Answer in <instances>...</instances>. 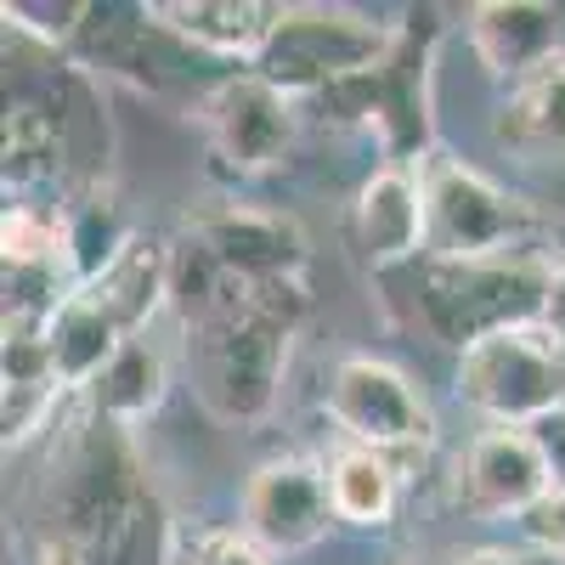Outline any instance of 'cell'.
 <instances>
[{"instance_id":"obj_1","label":"cell","mask_w":565,"mask_h":565,"mask_svg":"<svg viewBox=\"0 0 565 565\" xmlns=\"http://www.w3.org/2000/svg\"><path fill=\"white\" fill-rule=\"evenodd\" d=\"M40 565H159L153 492L130 430L97 407L57 424V452L40 481Z\"/></svg>"},{"instance_id":"obj_2","label":"cell","mask_w":565,"mask_h":565,"mask_svg":"<svg viewBox=\"0 0 565 565\" xmlns=\"http://www.w3.org/2000/svg\"><path fill=\"white\" fill-rule=\"evenodd\" d=\"M554 249H526V255H481V260H436L418 255L413 266L385 271V306L413 334L452 345L458 356L514 322H537L554 282H559Z\"/></svg>"},{"instance_id":"obj_3","label":"cell","mask_w":565,"mask_h":565,"mask_svg":"<svg viewBox=\"0 0 565 565\" xmlns=\"http://www.w3.org/2000/svg\"><path fill=\"white\" fill-rule=\"evenodd\" d=\"M306 317V282H232L226 300L186 322V362L210 413L260 424L277 407L289 340Z\"/></svg>"},{"instance_id":"obj_4","label":"cell","mask_w":565,"mask_h":565,"mask_svg":"<svg viewBox=\"0 0 565 565\" xmlns=\"http://www.w3.org/2000/svg\"><path fill=\"white\" fill-rule=\"evenodd\" d=\"M424 175V210H430V238L424 255L436 260H481V255H526V249H554L548 244V215L463 164L452 153H430L418 164Z\"/></svg>"},{"instance_id":"obj_5","label":"cell","mask_w":565,"mask_h":565,"mask_svg":"<svg viewBox=\"0 0 565 565\" xmlns=\"http://www.w3.org/2000/svg\"><path fill=\"white\" fill-rule=\"evenodd\" d=\"M452 391L492 430H537L543 418L565 413V345L543 317L498 328L458 356Z\"/></svg>"},{"instance_id":"obj_6","label":"cell","mask_w":565,"mask_h":565,"mask_svg":"<svg viewBox=\"0 0 565 565\" xmlns=\"http://www.w3.org/2000/svg\"><path fill=\"white\" fill-rule=\"evenodd\" d=\"M430 45H436L430 12H413L396 29V45L380 68L328 85L311 103L322 108V119L373 125L385 136L391 164H424L436 153L430 148Z\"/></svg>"},{"instance_id":"obj_7","label":"cell","mask_w":565,"mask_h":565,"mask_svg":"<svg viewBox=\"0 0 565 565\" xmlns=\"http://www.w3.org/2000/svg\"><path fill=\"white\" fill-rule=\"evenodd\" d=\"M396 29L402 23H380L362 7H322V0H306V7L277 12L266 52L249 68L300 103V97H317V90L340 85L351 74L380 68L396 45Z\"/></svg>"},{"instance_id":"obj_8","label":"cell","mask_w":565,"mask_h":565,"mask_svg":"<svg viewBox=\"0 0 565 565\" xmlns=\"http://www.w3.org/2000/svg\"><path fill=\"white\" fill-rule=\"evenodd\" d=\"M328 418L351 447L385 452L396 469H407V458H424V447L436 441L430 402L385 356H345L328 373Z\"/></svg>"},{"instance_id":"obj_9","label":"cell","mask_w":565,"mask_h":565,"mask_svg":"<svg viewBox=\"0 0 565 565\" xmlns=\"http://www.w3.org/2000/svg\"><path fill=\"white\" fill-rule=\"evenodd\" d=\"M554 492L537 430H481L452 463V503L476 521H526Z\"/></svg>"},{"instance_id":"obj_10","label":"cell","mask_w":565,"mask_h":565,"mask_svg":"<svg viewBox=\"0 0 565 565\" xmlns=\"http://www.w3.org/2000/svg\"><path fill=\"white\" fill-rule=\"evenodd\" d=\"M199 114H204L215 159L232 175H260V170L282 164L289 148H295V130H300L295 97H289V90H277L271 79H260L255 68L221 79L204 97Z\"/></svg>"},{"instance_id":"obj_11","label":"cell","mask_w":565,"mask_h":565,"mask_svg":"<svg viewBox=\"0 0 565 565\" xmlns=\"http://www.w3.org/2000/svg\"><path fill=\"white\" fill-rule=\"evenodd\" d=\"M334 521L340 514L328 498V469L311 458H266L244 487V532L266 554L317 548Z\"/></svg>"},{"instance_id":"obj_12","label":"cell","mask_w":565,"mask_h":565,"mask_svg":"<svg viewBox=\"0 0 565 565\" xmlns=\"http://www.w3.org/2000/svg\"><path fill=\"white\" fill-rule=\"evenodd\" d=\"M186 238L244 282H306V232L255 204H210L186 215Z\"/></svg>"},{"instance_id":"obj_13","label":"cell","mask_w":565,"mask_h":565,"mask_svg":"<svg viewBox=\"0 0 565 565\" xmlns=\"http://www.w3.org/2000/svg\"><path fill=\"white\" fill-rule=\"evenodd\" d=\"M356 244H362V260L373 271H396V266H413L424 255V238H430V210H424V175L418 164H380L362 193H356Z\"/></svg>"},{"instance_id":"obj_14","label":"cell","mask_w":565,"mask_h":565,"mask_svg":"<svg viewBox=\"0 0 565 565\" xmlns=\"http://www.w3.org/2000/svg\"><path fill=\"white\" fill-rule=\"evenodd\" d=\"M463 34L492 79L521 85L565 52V12L543 7V0H481V7H469Z\"/></svg>"},{"instance_id":"obj_15","label":"cell","mask_w":565,"mask_h":565,"mask_svg":"<svg viewBox=\"0 0 565 565\" xmlns=\"http://www.w3.org/2000/svg\"><path fill=\"white\" fill-rule=\"evenodd\" d=\"M153 23L175 34L181 45L210 57H260L277 29L282 7H260V0H153Z\"/></svg>"},{"instance_id":"obj_16","label":"cell","mask_w":565,"mask_h":565,"mask_svg":"<svg viewBox=\"0 0 565 565\" xmlns=\"http://www.w3.org/2000/svg\"><path fill=\"white\" fill-rule=\"evenodd\" d=\"M492 141L532 164L565 159V52L503 90V103L492 114Z\"/></svg>"},{"instance_id":"obj_17","label":"cell","mask_w":565,"mask_h":565,"mask_svg":"<svg viewBox=\"0 0 565 565\" xmlns=\"http://www.w3.org/2000/svg\"><path fill=\"white\" fill-rule=\"evenodd\" d=\"M79 289L97 300L125 334L136 340L141 328L153 322V311L159 306H170V244L164 238H141V232H130L125 238V249L90 277V282H79Z\"/></svg>"},{"instance_id":"obj_18","label":"cell","mask_w":565,"mask_h":565,"mask_svg":"<svg viewBox=\"0 0 565 565\" xmlns=\"http://www.w3.org/2000/svg\"><path fill=\"white\" fill-rule=\"evenodd\" d=\"M164 385H170L164 351H159L148 334H136V340H125L119 356L97 373V385L85 391V407H97L108 424H119V430H136L141 418L159 413Z\"/></svg>"},{"instance_id":"obj_19","label":"cell","mask_w":565,"mask_h":565,"mask_svg":"<svg viewBox=\"0 0 565 565\" xmlns=\"http://www.w3.org/2000/svg\"><path fill=\"white\" fill-rule=\"evenodd\" d=\"M322 469H328V498H334V514L345 526H362V532L391 526V514L402 503V469L385 452L345 441Z\"/></svg>"},{"instance_id":"obj_20","label":"cell","mask_w":565,"mask_h":565,"mask_svg":"<svg viewBox=\"0 0 565 565\" xmlns=\"http://www.w3.org/2000/svg\"><path fill=\"white\" fill-rule=\"evenodd\" d=\"M521 526H526V543H532L537 554H548V559L565 565V492H548Z\"/></svg>"},{"instance_id":"obj_21","label":"cell","mask_w":565,"mask_h":565,"mask_svg":"<svg viewBox=\"0 0 565 565\" xmlns=\"http://www.w3.org/2000/svg\"><path fill=\"white\" fill-rule=\"evenodd\" d=\"M199 565H271V554L249 532H210L199 548Z\"/></svg>"},{"instance_id":"obj_22","label":"cell","mask_w":565,"mask_h":565,"mask_svg":"<svg viewBox=\"0 0 565 565\" xmlns=\"http://www.w3.org/2000/svg\"><path fill=\"white\" fill-rule=\"evenodd\" d=\"M537 441H543L548 469H554V492H565V413H554V418L537 424Z\"/></svg>"},{"instance_id":"obj_23","label":"cell","mask_w":565,"mask_h":565,"mask_svg":"<svg viewBox=\"0 0 565 565\" xmlns=\"http://www.w3.org/2000/svg\"><path fill=\"white\" fill-rule=\"evenodd\" d=\"M452 565H532V554H514V548H463V554H452Z\"/></svg>"},{"instance_id":"obj_24","label":"cell","mask_w":565,"mask_h":565,"mask_svg":"<svg viewBox=\"0 0 565 565\" xmlns=\"http://www.w3.org/2000/svg\"><path fill=\"white\" fill-rule=\"evenodd\" d=\"M543 322L554 328V340L565 345V271H559V282H554V295H548V306H543Z\"/></svg>"},{"instance_id":"obj_25","label":"cell","mask_w":565,"mask_h":565,"mask_svg":"<svg viewBox=\"0 0 565 565\" xmlns=\"http://www.w3.org/2000/svg\"><path fill=\"white\" fill-rule=\"evenodd\" d=\"M186 565H199V554H193V559H186Z\"/></svg>"}]
</instances>
